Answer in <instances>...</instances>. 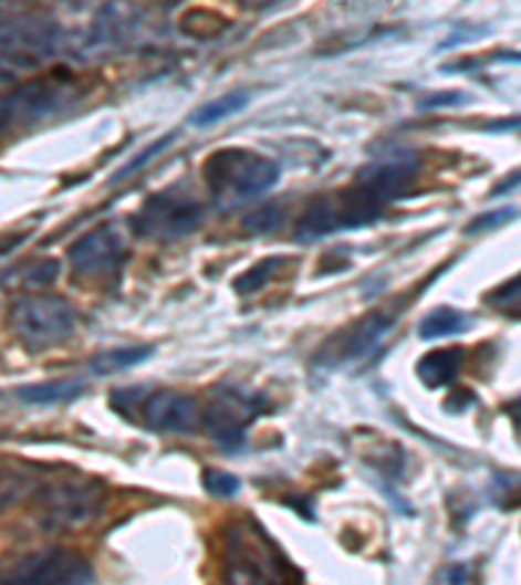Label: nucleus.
I'll return each instance as SVG.
<instances>
[{
	"mask_svg": "<svg viewBox=\"0 0 521 585\" xmlns=\"http://www.w3.org/2000/svg\"><path fill=\"white\" fill-rule=\"evenodd\" d=\"M511 411H513V414H517V417H521V401H519L517 406H513V409H511Z\"/></svg>",
	"mask_w": 521,
	"mask_h": 585,
	"instance_id": "obj_33",
	"label": "nucleus"
},
{
	"mask_svg": "<svg viewBox=\"0 0 521 585\" xmlns=\"http://www.w3.org/2000/svg\"><path fill=\"white\" fill-rule=\"evenodd\" d=\"M498 58H501V61H509V63H521V53H501Z\"/></svg>",
	"mask_w": 521,
	"mask_h": 585,
	"instance_id": "obj_31",
	"label": "nucleus"
},
{
	"mask_svg": "<svg viewBox=\"0 0 521 585\" xmlns=\"http://www.w3.org/2000/svg\"><path fill=\"white\" fill-rule=\"evenodd\" d=\"M334 229H340V209H336V198H315V201L308 206L305 217L300 219L298 224V240H319V237L332 234Z\"/></svg>",
	"mask_w": 521,
	"mask_h": 585,
	"instance_id": "obj_15",
	"label": "nucleus"
},
{
	"mask_svg": "<svg viewBox=\"0 0 521 585\" xmlns=\"http://www.w3.org/2000/svg\"><path fill=\"white\" fill-rule=\"evenodd\" d=\"M417 173V159L413 152H388L371 167H365L357 177V188L368 192L373 201L381 206L392 203L402 192H407V185Z\"/></svg>",
	"mask_w": 521,
	"mask_h": 585,
	"instance_id": "obj_9",
	"label": "nucleus"
},
{
	"mask_svg": "<svg viewBox=\"0 0 521 585\" xmlns=\"http://www.w3.org/2000/svg\"><path fill=\"white\" fill-rule=\"evenodd\" d=\"M142 417L146 427L157 429V432L188 435L198 427L201 414L190 396L175 394V390H157L144 401Z\"/></svg>",
	"mask_w": 521,
	"mask_h": 585,
	"instance_id": "obj_11",
	"label": "nucleus"
},
{
	"mask_svg": "<svg viewBox=\"0 0 521 585\" xmlns=\"http://www.w3.org/2000/svg\"><path fill=\"white\" fill-rule=\"evenodd\" d=\"M225 585H288L282 554L253 521L227 529Z\"/></svg>",
	"mask_w": 521,
	"mask_h": 585,
	"instance_id": "obj_2",
	"label": "nucleus"
},
{
	"mask_svg": "<svg viewBox=\"0 0 521 585\" xmlns=\"http://www.w3.org/2000/svg\"><path fill=\"white\" fill-rule=\"evenodd\" d=\"M282 265H284V258H267V261L256 263L246 273H240V276L235 279V289H238L240 294L259 292V289H263L271 279H274V273L282 269Z\"/></svg>",
	"mask_w": 521,
	"mask_h": 585,
	"instance_id": "obj_20",
	"label": "nucleus"
},
{
	"mask_svg": "<svg viewBox=\"0 0 521 585\" xmlns=\"http://www.w3.org/2000/svg\"><path fill=\"white\" fill-rule=\"evenodd\" d=\"M100 492L94 484H58L48 492V521L53 525H82L100 510Z\"/></svg>",
	"mask_w": 521,
	"mask_h": 585,
	"instance_id": "obj_12",
	"label": "nucleus"
},
{
	"mask_svg": "<svg viewBox=\"0 0 521 585\" xmlns=\"http://www.w3.org/2000/svg\"><path fill=\"white\" fill-rule=\"evenodd\" d=\"M61 50V29L48 19H19L0 27V88L19 84Z\"/></svg>",
	"mask_w": 521,
	"mask_h": 585,
	"instance_id": "obj_3",
	"label": "nucleus"
},
{
	"mask_svg": "<svg viewBox=\"0 0 521 585\" xmlns=\"http://www.w3.org/2000/svg\"><path fill=\"white\" fill-rule=\"evenodd\" d=\"M126 240H123V234L113 224H105L84 234L69 250L73 271L82 273V276H107V273H115L123 261H126Z\"/></svg>",
	"mask_w": 521,
	"mask_h": 585,
	"instance_id": "obj_8",
	"label": "nucleus"
},
{
	"mask_svg": "<svg viewBox=\"0 0 521 585\" xmlns=\"http://www.w3.org/2000/svg\"><path fill=\"white\" fill-rule=\"evenodd\" d=\"M11 128V109H9V100H0V130Z\"/></svg>",
	"mask_w": 521,
	"mask_h": 585,
	"instance_id": "obj_30",
	"label": "nucleus"
},
{
	"mask_svg": "<svg viewBox=\"0 0 521 585\" xmlns=\"http://www.w3.org/2000/svg\"><path fill=\"white\" fill-rule=\"evenodd\" d=\"M488 130L501 133V130H521V117H511V121H498L493 125H488Z\"/></svg>",
	"mask_w": 521,
	"mask_h": 585,
	"instance_id": "obj_29",
	"label": "nucleus"
},
{
	"mask_svg": "<svg viewBox=\"0 0 521 585\" xmlns=\"http://www.w3.org/2000/svg\"><path fill=\"white\" fill-rule=\"evenodd\" d=\"M282 224V211H279V206H263V209L253 211L251 217L243 219V227L248 232H274V229Z\"/></svg>",
	"mask_w": 521,
	"mask_h": 585,
	"instance_id": "obj_22",
	"label": "nucleus"
},
{
	"mask_svg": "<svg viewBox=\"0 0 521 585\" xmlns=\"http://www.w3.org/2000/svg\"><path fill=\"white\" fill-rule=\"evenodd\" d=\"M248 102H251V92L238 88V92H230L219 96V100H211L207 105L198 107L196 113L190 115V123L198 125V128H209V125H215L219 121H227L230 115H238L240 109L248 107Z\"/></svg>",
	"mask_w": 521,
	"mask_h": 585,
	"instance_id": "obj_17",
	"label": "nucleus"
},
{
	"mask_svg": "<svg viewBox=\"0 0 521 585\" xmlns=\"http://www.w3.org/2000/svg\"><path fill=\"white\" fill-rule=\"evenodd\" d=\"M461 369V352L459 349H446V352H433L428 357L417 362V377L428 385V388H440V385H449L457 380Z\"/></svg>",
	"mask_w": 521,
	"mask_h": 585,
	"instance_id": "obj_16",
	"label": "nucleus"
},
{
	"mask_svg": "<svg viewBox=\"0 0 521 585\" xmlns=\"http://www.w3.org/2000/svg\"><path fill=\"white\" fill-rule=\"evenodd\" d=\"M0 585H94V575L79 554L50 550L17 562L0 575Z\"/></svg>",
	"mask_w": 521,
	"mask_h": 585,
	"instance_id": "obj_6",
	"label": "nucleus"
},
{
	"mask_svg": "<svg viewBox=\"0 0 521 585\" xmlns=\"http://www.w3.org/2000/svg\"><path fill=\"white\" fill-rule=\"evenodd\" d=\"M84 380H48V383H37V385H27V388L17 390V398L24 404H34V406H58V404H69L76 401L79 396L84 394Z\"/></svg>",
	"mask_w": 521,
	"mask_h": 585,
	"instance_id": "obj_14",
	"label": "nucleus"
},
{
	"mask_svg": "<svg viewBox=\"0 0 521 585\" xmlns=\"http://www.w3.org/2000/svg\"><path fill=\"white\" fill-rule=\"evenodd\" d=\"M9 321L21 346L37 354L65 344L76 333L79 315L55 294H27L13 302Z\"/></svg>",
	"mask_w": 521,
	"mask_h": 585,
	"instance_id": "obj_4",
	"label": "nucleus"
},
{
	"mask_svg": "<svg viewBox=\"0 0 521 585\" xmlns=\"http://www.w3.org/2000/svg\"><path fill=\"white\" fill-rule=\"evenodd\" d=\"M394 328V315L388 313H373L360 321L355 328L350 331L347 341L342 346V359L344 362H357L365 359L376 346L384 341Z\"/></svg>",
	"mask_w": 521,
	"mask_h": 585,
	"instance_id": "obj_13",
	"label": "nucleus"
},
{
	"mask_svg": "<svg viewBox=\"0 0 521 585\" xmlns=\"http://www.w3.org/2000/svg\"><path fill=\"white\" fill-rule=\"evenodd\" d=\"M204 206L178 188L152 196L134 217V229L144 240L173 242L201 227Z\"/></svg>",
	"mask_w": 521,
	"mask_h": 585,
	"instance_id": "obj_5",
	"label": "nucleus"
},
{
	"mask_svg": "<svg viewBox=\"0 0 521 585\" xmlns=\"http://www.w3.org/2000/svg\"><path fill=\"white\" fill-rule=\"evenodd\" d=\"M517 188H521V169H513V173L509 177H503V180L496 185L490 196H493V198H503V196H509V192H513Z\"/></svg>",
	"mask_w": 521,
	"mask_h": 585,
	"instance_id": "obj_26",
	"label": "nucleus"
},
{
	"mask_svg": "<svg viewBox=\"0 0 521 585\" xmlns=\"http://www.w3.org/2000/svg\"><path fill=\"white\" fill-rule=\"evenodd\" d=\"M173 140H175V133H170V136H165V138H159V140H157V144H152V146H149V149H144L142 154H138V157H136V159H131V161H128V165H126V167H123V169H121V173H117V175H115V180H113V182H123V180H128V177H131V175L142 173V169H144L146 165H149V161H152L154 157H159V154H163V152L167 149V146H170V144H173Z\"/></svg>",
	"mask_w": 521,
	"mask_h": 585,
	"instance_id": "obj_21",
	"label": "nucleus"
},
{
	"mask_svg": "<svg viewBox=\"0 0 521 585\" xmlns=\"http://www.w3.org/2000/svg\"><path fill=\"white\" fill-rule=\"evenodd\" d=\"M469 328V317L459 310H449V307H438L433 310L430 315L423 317L420 323V338L425 341H436V338H446V336H457V333Z\"/></svg>",
	"mask_w": 521,
	"mask_h": 585,
	"instance_id": "obj_19",
	"label": "nucleus"
},
{
	"mask_svg": "<svg viewBox=\"0 0 521 585\" xmlns=\"http://www.w3.org/2000/svg\"><path fill=\"white\" fill-rule=\"evenodd\" d=\"M517 209H498V211H488L482 217H477L475 221L467 224V234H482V232H493V229L503 227L506 221L517 219Z\"/></svg>",
	"mask_w": 521,
	"mask_h": 585,
	"instance_id": "obj_23",
	"label": "nucleus"
},
{
	"mask_svg": "<svg viewBox=\"0 0 521 585\" xmlns=\"http://www.w3.org/2000/svg\"><path fill=\"white\" fill-rule=\"evenodd\" d=\"M259 411L261 401L256 396L248 398L238 388H222L204 414V427L219 448L238 450L243 448L248 427Z\"/></svg>",
	"mask_w": 521,
	"mask_h": 585,
	"instance_id": "obj_7",
	"label": "nucleus"
},
{
	"mask_svg": "<svg viewBox=\"0 0 521 585\" xmlns=\"http://www.w3.org/2000/svg\"><path fill=\"white\" fill-rule=\"evenodd\" d=\"M154 354V346H126V349H113L105 354H97L92 359L90 369L94 375H113V373H123V369L134 367V365H144Z\"/></svg>",
	"mask_w": 521,
	"mask_h": 585,
	"instance_id": "obj_18",
	"label": "nucleus"
},
{
	"mask_svg": "<svg viewBox=\"0 0 521 585\" xmlns=\"http://www.w3.org/2000/svg\"><path fill=\"white\" fill-rule=\"evenodd\" d=\"M204 180L219 209H235L274 188L279 165L251 149H219L204 165Z\"/></svg>",
	"mask_w": 521,
	"mask_h": 585,
	"instance_id": "obj_1",
	"label": "nucleus"
},
{
	"mask_svg": "<svg viewBox=\"0 0 521 585\" xmlns=\"http://www.w3.org/2000/svg\"><path fill=\"white\" fill-rule=\"evenodd\" d=\"M490 305L496 307H513V305H521V273L517 279L506 281L501 289H496L493 294L488 297Z\"/></svg>",
	"mask_w": 521,
	"mask_h": 585,
	"instance_id": "obj_25",
	"label": "nucleus"
},
{
	"mask_svg": "<svg viewBox=\"0 0 521 585\" xmlns=\"http://www.w3.org/2000/svg\"><path fill=\"white\" fill-rule=\"evenodd\" d=\"M55 273H58V263H53V261L34 265L32 276H29V284H45V281L55 279Z\"/></svg>",
	"mask_w": 521,
	"mask_h": 585,
	"instance_id": "obj_27",
	"label": "nucleus"
},
{
	"mask_svg": "<svg viewBox=\"0 0 521 585\" xmlns=\"http://www.w3.org/2000/svg\"><path fill=\"white\" fill-rule=\"evenodd\" d=\"M9 100L11 109V125H29L42 121V117H50L58 109L71 107L76 102V94H73L71 84H29L24 88H19L17 94L6 96Z\"/></svg>",
	"mask_w": 521,
	"mask_h": 585,
	"instance_id": "obj_10",
	"label": "nucleus"
},
{
	"mask_svg": "<svg viewBox=\"0 0 521 585\" xmlns=\"http://www.w3.org/2000/svg\"><path fill=\"white\" fill-rule=\"evenodd\" d=\"M204 487H207L209 494H215V498H232V494L240 490V481L238 477H232V473L207 471L204 473Z\"/></svg>",
	"mask_w": 521,
	"mask_h": 585,
	"instance_id": "obj_24",
	"label": "nucleus"
},
{
	"mask_svg": "<svg viewBox=\"0 0 521 585\" xmlns=\"http://www.w3.org/2000/svg\"><path fill=\"white\" fill-rule=\"evenodd\" d=\"M11 276H13V271H0V286H3Z\"/></svg>",
	"mask_w": 521,
	"mask_h": 585,
	"instance_id": "obj_32",
	"label": "nucleus"
},
{
	"mask_svg": "<svg viewBox=\"0 0 521 585\" xmlns=\"http://www.w3.org/2000/svg\"><path fill=\"white\" fill-rule=\"evenodd\" d=\"M467 94H459V92H451V94H440L436 100H428L423 105V109H438V107H451L457 105V102H465Z\"/></svg>",
	"mask_w": 521,
	"mask_h": 585,
	"instance_id": "obj_28",
	"label": "nucleus"
}]
</instances>
